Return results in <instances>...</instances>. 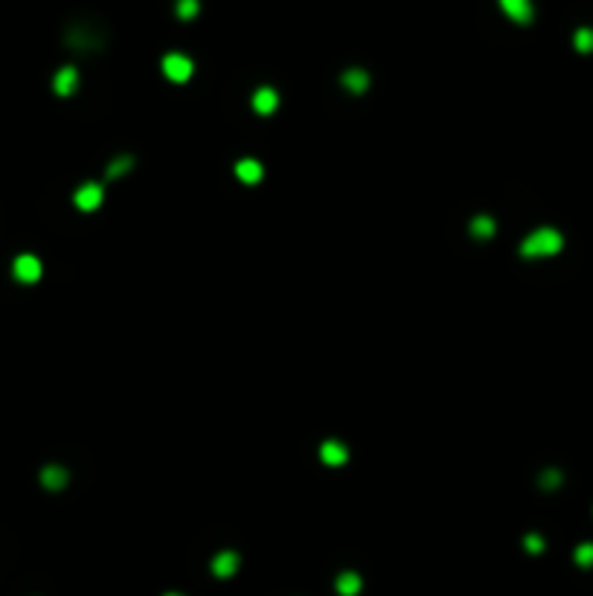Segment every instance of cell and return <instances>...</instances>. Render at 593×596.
<instances>
[{
	"mask_svg": "<svg viewBox=\"0 0 593 596\" xmlns=\"http://www.w3.org/2000/svg\"><path fill=\"white\" fill-rule=\"evenodd\" d=\"M320 457H323L326 466H343L346 457H349V451H346L341 442L329 439V442H323V448H320Z\"/></svg>",
	"mask_w": 593,
	"mask_h": 596,
	"instance_id": "cell-7",
	"label": "cell"
},
{
	"mask_svg": "<svg viewBox=\"0 0 593 596\" xmlns=\"http://www.w3.org/2000/svg\"><path fill=\"white\" fill-rule=\"evenodd\" d=\"M131 166H134V160H131V157H120V160H114V163L108 166V178H116V175L128 172Z\"/></svg>",
	"mask_w": 593,
	"mask_h": 596,
	"instance_id": "cell-17",
	"label": "cell"
},
{
	"mask_svg": "<svg viewBox=\"0 0 593 596\" xmlns=\"http://www.w3.org/2000/svg\"><path fill=\"white\" fill-rule=\"evenodd\" d=\"M236 175H239L242 183H259L262 181V163L259 160H239V166H236Z\"/></svg>",
	"mask_w": 593,
	"mask_h": 596,
	"instance_id": "cell-8",
	"label": "cell"
},
{
	"mask_svg": "<svg viewBox=\"0 0 593 596\" xmlns=\"http://www.w3.org/2000/svg\"><path fill=\"white\" fill-rule=\"evenodd\" d=\"M361 590V576L358 573H341L338 576V593L341 596H355Z\"/></svg>",
	"mask_w": 593,
	"mask_h": 596,
	"instance_id": "cell-13",
	"label": "cell"
},
{
	"mask_svg": "<svg viewBox=\"0 0 593 596\" xmlns=\"http://www.w3.org/2000/svg\"><path fill=\"white\" fill-rule=\"evenodd\" d=\"M12 274L18 282H38L41 279V262L32 253H20L12 265Z\"/></svg>",
	"mask_w": 593,
	"mask_h": 596,
	"instance_id": "cell-2",
	"label": "cell"
},
{
	"mask_svg": "<svg viewBox=\"0 0 593 596\" xmlns=\"http://www.w3.org/2000/svg\"><path fill=\"white\" fill-rule=\"evenodd\" d=\"M178 15L186 18H195L198 15V0H178Z\"/></svg>",
	"mask_w": 593,
	"mask_h": 596,
	"instance_id": "cell-18",
	"label": "cell"
},
{
	"mask_svg": "<svg viewBox=\"0 0 593 596\" xmlns=\"http://www.w3.org/2000/svg\"><path fill=\"white\" fill-rule=\"evenodd\" d=\"M279 105V97H276V90L274 87H259L256 90V97H253V108L259 114H274V108Z\"/></svg>",
	"mask_w": 593,
	"mask_h": 596,
	"instance_id": "cell-9",
	"label": "cell"
},
{
	"mask_svg": "<svg viewBox=\"0 0 593 596\" xmlns=\"http://www.w3.org/2000/svg\"><path fill=\"white\" fill-rule=\"evenodd\" d=\"M573 41H576V50L579 53H590L593 50V30H579Z\"/></svg>",
	"mask_w": 593,
	"mask_h": 596,
	"instance_id": "cell-15",
	"label": "cell"
},
{
	"mask_svg": "<svg viewBox=\"0 0 593 596\" xmlns=\"http://www.w3.org/2000/svg\"><path fill=\"white\" fill-rule=\"evenodd\" d=\"M501 6L518 23H530L532 20V4H530V0H501Z\"/></svg>",
	"mask_w": 593,
	"mask_h": 596,
	"instance_id": "cell-6",
	"label": "cell"
},
{
	"mask_svg": "<svg viewBox=\"0 0 593 596\" xmlns=\"http://www.w3.org/2000/svg\"><path fill=\"white\" fill-rule=\"evenodd\" d=\"M524 547H527L530 553H541V550H544V538L535 535V533H530V535L524 538Z\"/></svg>",
	"mask_w": 593,
	"mask_h": 596,
	"instance_id": "cell-19",
	"label": "cell"
},
{
	"mask_svg": "<svg viewBox=\"0 0 593 596\" xmlns=\"http://www.w3.org/2000/svg\"><path fill=\"white\" fill-rule=\"evenodd\" d=\"M471 236H477V238H489L494 236V221L489 216H477L471 221Z\"/></svg>",
	"mask_w": 593,
	"mask_h": 596,
	"instance_id": "cell-14",
	"label": "cell"
},
{
	"mask_svg": "<svg viewBox=\"0 0 593 596\" xmlns=\"http://www.w3.org/2000/svg\"><path fill=\"white\" fill-rule=\"evenodd\" d=\"M76 85H79L76 67H61L59 73H56V82H53V87H56L59 97H70V93L76 90Z\"/></svg>",
	"mask_w": 593,
	"mask_h": 596,
	"instance_id": "cell-5",
	"label": "cell"
},
{
	"mask_svg": "<svg viewBox=\"0 0 593 596\" xmlns=\"http://www.w3.org/2000/svg\"><path fill=\"white\" fill-rule=\"evenodd\" d=\"M564 245V238L558 230L553 227H541L535 230L530 238H524V245H520V256H527V259H535V256H556Z\"/></svg>",
	"mask_w": 593,
	"mask_h": 596,
	"instance_id": "cell-1",
	"label": "cell"
},
{
	"mask_svg": "<svg viewBox=\"0 0 593 596\" xmlns=\"http://www.w3.org/2000/svg\"><path fill=\"white\" fill-rule=\"evenodd\" d=\"M166 596H181V593H166Z\"/></svg>",
	"mask_w": 593,
	"mask_h": 596,
	"instance_id": "cell-21",
	"label": "cell"
},
{
	"mask_svg": "<svg viewBox=\"0 0 593 596\" xmlns=\"http://www.w3.org/2000/svg\"><path fill=\"white\" fill-rule=\"evenodd\" d=\"M163 73L169 76L172 82H186L189 76H192V61H189L186 56H181V53H169L163 59Z\"/></svg>",
	"mask_w": 593,
	"mask_h": 596,
	"instance_id": "cell-3",
	"label": "cell"
},
{
	"mask_svg": "<svg viewBox=\"0 0 593 596\" xmlns=\"http://www.w3.org/2000/svg\"><path fill=\"white\" fill-rule=\"evenodd\" d=\"M41 483L50 489V492H59V489L67 486V471L59 468V466H47V468L41 471Z\"/></svg>",
	"mask_w": 593,
	"mask_h": 596,
	"instance_id": "cell-10",
	"label": "cell"
},
{
	"mask_svg": "<svg viewBox=\"0 0 593 596\" xmlns=\"http://www.w3.org/2000/svg\"><path fill=\"white\" fill-rule=\"evenodd\" d=\"M76 207L79 209H85V212H90V209H97L99 204H102V186L99 183H85L79 193H76Z\"/></svg>",
	"mask_w": 593,
	"mask_h": 596,
	"instance_id": "cell-4",
	"label": "cell"
},
{
	"mask_svg": "<svg viewBox=\"0 0 593 596\" xmlns=\"http://www.w3.org/2000/svg\"><path fill=\"white\" fill-rule=\"evenodd\" d=\"M576 564H579V567H590V564H593V544L576 547Z\"/></svg>",
	"mask_w": 593,
	"mask_h": 596,
	"instance_id": "cell-16",
	"label": "cell"
},
{
	"mask_svg": "<svg viewBox=\"0 0 593 596\" xmlns=\"http://www.w3.org/2000/svg\"><path fill=\"white\" fill-rule=\"evenodd\" d=\"M236 567H239V556H236V553H219L216 561H212V573L227 579V576L236 573Z\"/></svg>",
	"mask_w": 593,
	"mask_h": 596,
	"instance_id": "cell-11",
	"label": "cell"
},
{
	"mask_svg": "<svg viewBox=\"0 0 593 596\" xmlns=\"http://www.w3.org/2000/svg\"><path fill=\"white\" fill-rule=\"evenodd\" d=\"M343 85H346L352 93H364L367 85H369V76L364 73V70H349V73H343Z\"/></svg>",
	"mask_w": 593,
	"mask_h": 596,
	"instance_id": "cell-12",
	"label": "cell"
},
{
	"mask_svg": "<svg viewBox=\"0 0 593 596\" xmlns=\"http://www.w3.org/2000/svg\"><path fill=\"white\" fill-rule=\"evenodd\" d=\"M541 483H544V489H556L561 483V474L558 471H547V474L541 477Z\"/></svg>",
	"mask_w": 593,
	"mask_h": 596,
	"instance_id": "cell-20",
	"label": "cell"
}]
</instances>
